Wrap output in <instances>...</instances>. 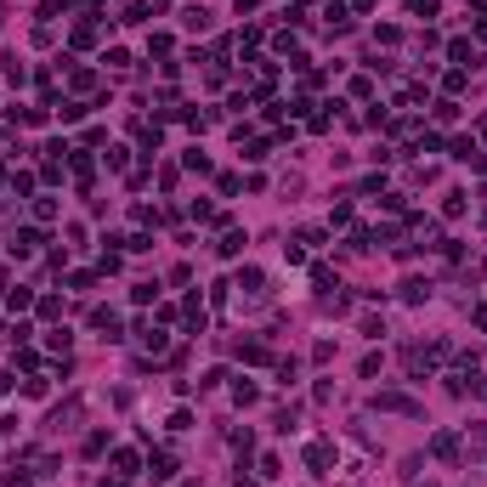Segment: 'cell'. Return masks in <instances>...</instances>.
I'll return each instance as SVG.
<instances>
[{"label":"cell","mask_w":487,"mask_h":487,"mask_svg":"<svg viewBox=\"0 0 487 487\" xmlns=\"http://www.w3.org/2000/svg\"><path fill=\"white\" fill-rule=\"evenodd\" d=\"M329 459H335L329 442H312V447H306V464H312V470H329Z\"/></svg>","instance_id":"obj_1"},{"label":"cell","mask_w":487,"mask_h":487,"mask_svg":"<svg viewBox=\"0 0 487 487\" xmlns=\"http://www.w3.org/2000/svg\"><path fill=\"white\" fill-rule=\"evenodd\" d=\"M431 447H436V459H453V453H459V442H453V436H436Z\"/></svg>","instance_id":"obj_2"}]
</instances>
